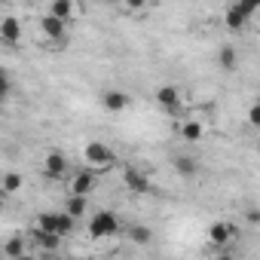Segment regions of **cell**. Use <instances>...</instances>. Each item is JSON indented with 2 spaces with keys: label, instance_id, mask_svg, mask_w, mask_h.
Returning <instances> with one entry per match:
<instances>
[{
  "label": "cell",
  "instance_id": "obj_1",
  "mask_svg": "<svg viewBox=\"0 0 260 260\" xmlns=\"http://www.w3.org/2000/svg\"><path fill=\"white\" fill-rule=\"evenodd\" d=\"M119 233V217L113 211H95L89 217V239L92 242H101V239H110Z\"/></svg>",
  "mask_w": 260,
  "mask_h": 260
},
{
  "label": "cell",
  "instance_id": "obj_2",
  "mask_svg": "<svg viewBox=\"0 0 260 260\" xmlns=\"http://www.w3.org/2000/svg\"><path fill=\"white\" fill-rule=\"evenodd\" d=\"M83 156H86L89 169H110V166L116 162L113 150H110L104 141H89V144L83 147Z\"/></svg>",
  "mask_w": 260,
  "mask_h": 260
},
{
  "label": "cell",
  "instance_id": "obj_3",
  "mask_svg": "<svg viewBox=\"0 0 260 260\" xmlns=\"http://www.w3.org/2000/svg\"><path fill=\"white\" fill-rule=\"evenodd\" d=\"M257 10H260L257 0H254V4H236V7H230V10H226L223 22H226V28H230V31H242V28H245V22H248L251 16H257Z\"/></svg>",
  "mask_w": 260,
  "mask_h": 260
},
{
  "label": "cell",
  "instance_id": "obj_4",
  "mask_svg": "<svg viewBox=\"0 0 260 260\" xmlns=\"http://www.w3.org/2000/svg\"><path fill=\"white\" fill-rule=\"evenodd\" d=\"M122 184H125V190H132L135 196H147V193L153 190V187H150L147 172H141V169H135V166L122 169Z\"/></svg>",
  "mask_w": 260,
  "mask_h": 260
},
{
  "label": "cell",
  "instance_id": "obj_5",
  "mask_svg": "<svg viewBox=\"0 0 260 260\" xmlns=\"http://www.w3.org/2000/svg\"><path fill=\"white\" fill-rule=\"evenodd\" d=\"M40 31L49 37V43H52L55 49L68 46V25H64V22H58V19H52V16H40Z\"/></svg>",
  "mask_w": 260,
  "mask_h": 260
},
{
  "label": "cell",
  "instance_id": "obj_6",
  "mask_svg": "<svg viewBox=\"0 0 260 260\" xmlns=\"http://www.w3.org/2000/svg\"><path fill=\"white\" fill-rule=\"evenodd\" d=\"M43 172H46L49 181H61V178L71 172V162H68V156H64L61 150H52V153L43 159Z\"/></svg>",
  "mask_w": 260,
  "mask_h": 260
},
{
  "label": "cell",
  "instance_id": "obj_7",
  "mask_svg": "<svg viewBox=\"0 0 260 260\" xmlns=\"http://www.w3.org/2000/svg\"><path fill=\"white\" fill-rule=\"evenodd\" d=\"M95 184H98V172L83 169V172H77V175L71 178V196H83V199H89V193L95 190Z\"/></svg>",
  "mask_w": 260,
  "mask_h": 260
},
{
  "label": "cell",
  "instance_id": "obj_8",
  "mask_svg": "<svg viewBox=\"0 0 260 260\" xmlns=\"http://www.w3.org/2000/svg\"><path fill=\"white\" fill-rule=\"evenodd\" d=\"M236 236H239V230H236V223H230V220H217V223L208 230V239H211V245H217V248L230 245Z\"/></svg>",
  "mask_w": 260,
  "mask_h": 260
},
{
  "label": "cell",
  "instance_id": "obj_9",
  "mask_svg": "<svg viewBox=\"0 0 260 260\" xmlns=\"http://www.w3.org/2000/svg\"><path fill=\"white\" fill-rule=\"evenodd\" d=\"M0 40H4L7 46H19V40H22V22L16 16H7L4 22H0Z\"/></svg>",
  "mask_w": 260,
  "mask_h": 260
},
{
  "label": "cell",
  "instance_id": "obj_10",
  "mask_svg": "<svg viewBox=\"0 0 260 260\" xmlns=\"http://www.w3.org/2000/svg\"><path fill=\"white\" fill-rule=\"evenodd\" d=\"M156 104H159L162 110L175 113V110H181L184 98H181V92H178L175 86H162V89H156Z\"/></svg>",
  "mask_w": 260,
  "mask_h": 260
},
{
  "label": "cell",
  "instance_id": "obj_11",
  "mask_svg": "<svg viewBox=\"0 0 260 260\" xmlns=\"http://www.w3.org/2000/svg\"><path fill=\"white\" fill-rule=\"evenodd\" d=\"M74 13H77V4H74V0H52L46 16H52V19H58V22H64V25H71Z\"/></svg>",
  "mask_w": 260,
  "mask_h": 260
},
{
  "label": "cell",
  "instance_id": "obj_12",
  "mask_svg": "<svg viewBox=\"0 0 260 260\" xmlns=\"http://www.w3.org/2000/svg\"><path fill=\"white\" fill-rule=\"evenodd\" d=\"M101 104H104V110L119 113V110H125V107H128V95H125V92H119V89H107V92L101 95Z\"/></svg>",
  "mask_w": 260,
  "mask_h": 260
},
{
  "label": "cell",
  "instance_id": "obj_13",
  "mask_svg": "<svg viewBox=\"0 0 260 260\" xmlns=\"http://www.w3.org/2000/svg\"><path fill=\"white\" fill-rule=\"evenodd\" d=\"M22 187H25V178H22V172H7V175H4V181H0V193H7V196L19 193Z\"/></svg>",
  "mask_w": 260,
  "mask_h": 260
},
{
  "label": "cell",
  "instance_id": "obj_14",
  "mask_svg": "<svg viewBox=\"0 0 260 260\" xmlns=\"http://www.w3.org/2000/svg\"><path fill=\"white\" fill-rule=\"evenodd\" d=\"M172 166H175V172H178L181 178H193V175H196V159L187 156V153H178V156L172 159Z\"/></svg>",
  "mask_w": 260,
  "mask_h": 260
},
{
  "label": "cell",
  "instance_id": "obj_15",
  "mask_svg": "<svg viewBox=\"0 0 260 260\" xmlns=\"http://www.w3.org/2000/svg\"><path fill=\"white\" fill-rule=\"evenodd\" d=\"M181 138L184 141H199L202 135H205V128H202V122H196V119H187V122H181Z\"/></svg>",
  "mask_w": 260,
  "mask_h": 260
},
{
  "label": "cell",
  "instance_id": "obj_16",
  "mask_svg": "<svg viewBox=\"0 0 260 260\" xmlns=\"http://www.w3.org/2000/svg\"><path fill=\"white\" fill-rule=\"evenodd\" d=\"M4 254H7L10 260L25 257V239H22V236H10V239L4 242Z\"/></svg>",
  "mask_w": 260,
  "mask_h": 260
},
{
  "label": "cell",
  "instance_id": "obj_17",
  "mask_svg": "<svg viewBox=\"0 0 260 260\" xmlns=\"http://www.w3.org/2000/svg\"><path fill=\"white\" fill-rule=\"evenodd\" d=\"M128 239H132L135 245H150L153 242V230L144 226V223H135V226H128Z\"/></svg>",
  "mask_w": 260,
  "mask_h": 260
},
{
  "label": "cell",
  "instance_id": "obj_18",
  "mask_svg": "<svg viewBox=\"0 0 260 260\" xmlns=\"http://www.w3.org/2000/svg\"><path fill=\"white\" fill-rule=\"evenodd\" d=\"M86 205H89V199H83V196H71L68 205H64V214H68L71 220H77V217L86 214Z\"/></svg>",
  "mask_w": 260,
  "mask_h": 260
},
{
  "label": "cell",
  "instance_id": "obj_19",
  "mask_svg": "<svg viewBox=\"0 0 260 260\" xmlns=\"http://www.w3.org/2000/svg\"><path fill=\"white\" fill-rule=\"evenodd\" d=\"M217 64H220L223 71H236V64H239L236 49H233V46H220V52H217Z\"/></svg>",
  "mask_w": 260,
  "mask_h": 260
},
{
  "label": "cell",
  "instance_id": "obj_20",
  "mask_svg": "<svg viewBox=\"0 0 260 260\" xmlns=\"http://www.w3.org/2000/svg\"><path fill=\"white\" fill-rule=\"evenodd\" d=\"M71 230H74V220H71V217H68L64 211H55V230H52V233H55L58 239H64V236H68Z\"/></svg>",
  "mask_w": 260,
  "mask_h": 260
},
{
  "label": "cell",
  "instance_id": "obj_21",
  "mask_svg": "<svg viewBox=\"0 0 260 260\" xmlns=\"http://www.w3.org/2000/svg\"><path fill=\"white\" fill-rule=\"evenodd\" d=\"M34 239H37V245H40V248H46V251H55V248H58V242H61L58 236L43 233V230H37V236H34Z\"/></svg>",
  "mask_w": 260,
  "mask_h": 260
},
{
  "label": "cell",
  "instance_id": "obj_22",
  "mask_svg": "<svg viewBox=\"0 0 260 260\" xmlns=\"http://www.w3.org/2000/svg\"><path fill=\"white\" fill-rule=\"evenodd\" d=\"M10 89H13V83H10V77H7V71L0 68V101H7V95H10Z\"/></svg>",
  "mask_w": 260,
  "mask_h": 260
},
{
  "label": "cell",
  "instance_id": "obj_23",
  "mask_svg": "<svg viewBox=\"0 0 260 260\" xmlns=\"http://www.w3.org/2000/svg\"><path fill=\"white\" fill-rule=\"evenodd\" d=\"M248 125H260V104H251V110H248Z\"/></svg>",
  "mask_w": 260,
  "mask_h": 260
},
{
  "label": "cell",
  "instance_id": "obj_24",
  "mask_svg": "<svg viewBox=\"0 0 260 260\" xmlns=\"http://www.w3.org/2000/svg\"><path fill=\"white\" fill-rule=\"evenodd\" d=\"M257 220H260V214H257V208H251L248 211V223H257Z\"/></svg>",
  "mask_w": 260,
  "mask_h": 260
},
{
  "label": "cell",
  "instance_id": "obj_25",
  "mask_svg": "<svg viewBox=\"0 0 260 260\" xmlns=\"http://www.w3.org/2000/svg\"><path fill=\"white\" fill-rule=\"evenodd\" d=\"M19 260H37V257H31V254H25V257H19Z\"/></svg>",
  "mask_w": 260,
  "mask_h": 260
},
{
  "label": "cell",
  "instance_id": "obj_26",
  "mask_svg": "<svg viewBox=\"0 0 260 260\" xmlns=\"http://www.w3.org/2000/svg\"><path fill=\"white\" fill-rule=\"evenodd\" d=\"M217 260H233V257H230V254H223V257H217Z\"/></svg>",
  "mask_w": 260,
  "mask_h": 260
}]
</instances>
